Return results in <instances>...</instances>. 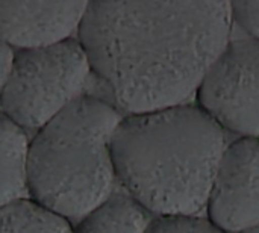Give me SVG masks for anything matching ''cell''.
Returning a JSON list of instances; mask_svg holds the SVG:
<instances>
[{"mask_svg":"<svg viewBox=\"0 0 259 233\" xmlns=\"http://www.w3.org/2000/svg\"><path fill=\"white\" fill-rule=\"evenodd\" d=\"M232 2H90L77 39L127 115L188 105L226 45Z\"/></svg>","mask_w":259,"mask_h":233,"instance_id":"obj_1","label":"cell"},{"mask_svg":"<svg viewBox=\"0 0 259 233\" xmlns=\"http://www.w3.org/2000/svg\"><path fill=\"white\" fill-rule=\"evenodd\" d=\"M225 129L199 105L126 115L114 141L118 183L155 217H199L228 149Z\"/></svg>","mask_w":259,"mask_h":233,"instance_id":"obj_2","label":"cell"},{"mask_svg":"<svg viewBox=\"0 0 259 233\" xmlns=\"http://www.w3.org/2000/svg\"><path fill=\"white\" fill-rule=\"evenodd\" d=\"M123 118L112 103L87 94L38 130L29 153L30 200L76 223L108 202L118 185L112 141Z\"/></svg>","mask_w":259,"mask_h":233,"instance_id":"obj_3","label":"cell"},{"mask_svg":"<svg viewBox=\"0 0 259 233\" xmlns=\"http://www.w3.org/2000/svg\"><path fill=\"white\" fill-rule=\"evenodd\" d=\"M93 73L77 38L30 50H17L14 68L2 85V115L35 133L77 99Z\"/></svg>","mask_w":259,"mask_h":233,"instance_id":"obj_4","label":"cell"},{"mask_svg":"<svg viewBox=\"0 0 259 233\" xmlns=\"http://www.w3.org/2000/svg\"><path fill=\"white\" fill-rule=\"evenodd\" d=\"M197 100L223 129L259 139V39L231 41L208 71Z\"/></svg>","mask_w":259,"mask_h":233,"instance_id":"obj_5","label":"cell"},{"mask_svg":"<svg viewBox=\"0 0 259 233\" xmlns=\"http://www.w3.org/2000/svg\"><path fill=\"white\" fill-rule=\"evenodd\" d=\"M208 220L225 233H240L259 226V139L231 143L217 170Z\"/></svg>","mask_w":259,"mask_h":233,"instance_id":"obj_6","label":"cell"},{"mask_svg":"<svg viewBox=\"0 0 259 233\" xmlns=\"http://www.w3.org/2000/svg\"><path fill=\"white\" fill-rule=\"evenodd\" d=\"M90 2H0L3 42L15 50L50 47L80 29Z\"/></svg>","mask_w":259,"mask_h":233,"instance_id":"obj_7","label":"cell"},{"mask_svg":"<svg viewBox=\"0 0 259 233\" xmlns=\"http://www.w3.org/2000/svg\"><path fill=\"white\" fill-rule=\"evenodd\" d=\"M2 206L30 200L27 132L2 115Z\"/></svg>","mask_w":259,"mask_h":233,"instance_id":"obj_8","label":"cell"},{"mask_svg":"<svg viewBox=\"0 0 259 233\" xmlns=\"http://www.w3.org/2000/svg\"><path fill=\"white\" fill-rule=\"evenodd\" d=\"M149 214L124 191H117L108 202L73 226L71 233H147Z\"/></svg>","mask_w":259,"mask_h":233,"instance_id":"obj_9","label":"cell"},{"mask_svg":"<svg viewBox=\"0 0 259 233\" xmlns=\"http://www.w3.org/2000/svg\"><path fill=\"white\" fill-rule=\"evenodd\" d=\"M65 218L41 208L32 200L2 206V233H71Z\"/></svg>","mask_w":259,"mask_h":233,"instance_id":"obj_10","label":"cell"},{"mask_svg":"<svg viewBox=\"0 0 259 233\" xmlns=\"http://www.w3.org/2000/svg\"><path fill=\"white\" fill-rule=\"evenodd\" d=\"M147 233H225L202 217H155Z\"/></svg>","mask_w":259,"mask_h":233,"instance_id":"obj_11","label":"cell"},{"mask_svg":"<svg viewBox=\"0 0 259 233\" xmlns=\"http://www.w3.org/2000/svg\"><path fill=\"white\" fill-rule=\"evenodd\" d=\"M232 15L250 38L259 39V2H232Z\"/></svg>","mask_w":259,"mask_h":233,"instance_id":"obj_12","label":"cell"},{"mask_svg":"<svg viewBox=\"0 0 259 233\" xmlns=\"http://www.w3.org/2000/svg\"><path fill=\"white\" fill-rule=\"evenodd\" d=\"M15 56H17V50L14 47H11L9 44L3 42L2 44V85L8 80V77L14 68Z\"/></svg>","mask_w":259,"mask_h":233,"instance_id":"obj_13","label":"cell"},{"mask_svg":"<svg viewBox=\"0 0 259 233\" xmlns=\"http://www.w3.org/2000/svg\"><path fill=\"white\" fill-rule=\"evenodd\" d=\"M240 233H259V226H255V227H250V229H246L243 232Z\"/></svg>","mask_w":259,"mask_h":233,"instance_id":"obj_14","label":"cell"}]
</instances>
